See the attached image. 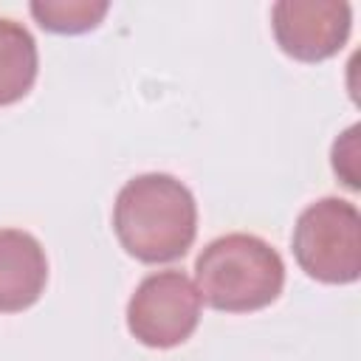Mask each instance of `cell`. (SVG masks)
Segmentation results:
<instances>
[{
	"label": "cell",
	"instance_id": "6da1fadb",
	"mask_svg": "<svg viewBox=\"0 0 361 361\" xmlns=\"http://www.w3.org/2000/svg\"><path fill=\"white\" fill-rule=\"evenodd\" d=\"M113 228L130 257L149 265L172 262L195 243L197 203L178 178L166 172H147L118 189Z\"/></svg>",
	"mask_w": 361,
	"mask_h": 361
},
{
	"label": "cell",
	"instance_id": "7a4b0ae2",
	"mask_svg": "<svg viewBox=\"0 0 361 361\" xmlns=\"http://www.w3.org/2000/svg\"><path fill=\"white\" fill-rule=\"evenodd\" d=\"M200 302L226 313H248L271 305L285 285L279 251L257 234L234 231L212 240L195 259Z\"/></svg>",
	"mask_w": 361,
	"mask_h": 361
},
{
	"label": "cell",
	"instance_id": "3957f363",
	"mask_svg": "<svg viewBox=\"0 0 361 361\" xmlns=\"http://www.w3.org/2000/svg\"><path fill=\"white\" fill-rule=\"evenodd\" d=\"M293 257L319 282H355L361 274V214L355 203L341 197L310 203L293 226Z\"/></svg>",
	"mask_w": 361,
	"mask_h": 361
},
{
	"label": "cell",
	"instance_id": "277c9868",
	"mask_svg": "<svg viewBox=\"0 0 361 361\" xmlns=\"http://www.w3.org/2000/svg\"><path fill=\"white\" fill-rule=\"evenodd\" d=\"M200 322V293L183 271H158L141 279L127 302L130 333L155 350L183 344Z\"/></svg>",
	"mask_w": 361,
	"mask_h": 361
},
{
	"label": "cell",
	"instance_id": "5b68a950",
	"mask_svg": "<svg viewBox=\"0 0 361 361\" xmlns=\"http://www.w3.org/2000/svg\"><path fill=\"white\" fill-rule=\"evenodd\" d=\"M276 45L299 62H322L347 42L353 11L344 0H279L271 8Z\"/></svg>",
	"mask_w": 361,
	"mask_h": 361
},
{
	"label": "cell",
	"instance_id": "8992f818",
	"mask_svg": "<svg viewBox=\"0 0 361 361\" xmlns=\"http://www.w3.org/2000/svg\"><path fill=\"white\" fill-rule=\"evenodd\" d=\"M48 282V259L39 240L23 228H0V313L31 307Z\"/></svg>",
	"mask_w": 361,
	"mask_h": 361
},
{
	"label": "cell",
	"instance_id": "52a82bcc",
	"mask_svg": "<svg viewBox=\"0 0 361 361\" xmlns=\"http://www.w3.org/2000/svg\"><path fill=\"white\" fill-rule=\"evenodd\" d=\"M39 56L31 31L23 23L0 17V107L20 102L37 79Z\"/></svg>",
	"mask_w": 361,
	"mask_h": 361
},
{
	"label": "cell",
	"instance_id": "ba28073f",
	"mask_svg": "<svg viewBox=\"0 0 361 361\" xmlns=\"http://www.w3.org/2000/svg\"><path fill=\"white\" fill-rule=\"evenodd\" d=\"M34 20L54 34H82L102 23L110 3L107 0H34Z\"/></svg>",
	"mask_w": 361,
	"mask_h": 361
},
{
	"label": "cell",
	"instance_id": "9c48e42d",
	"mask_svg": "<svg viewBox=\"0 0 361 361\" xmlns=\"http://www.w3.org/2000/svg\"><path fill=\"white\" fill-rule=\"evenodd\" d=\"M333 169L350 189H358V124H353L333 144Z\"/></svg>",
	"mask_w": 361,
	"mask_h": 361
}]
</instances>
